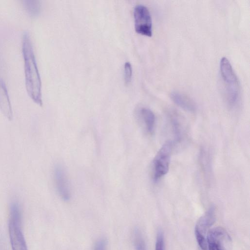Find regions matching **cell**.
Returning <instances> with one entry per match:
<instances>
[{
	"label": "cell",
	"instance_id": "13",
	"mask_svg": "<svg viewBox=\"0 0 250 250\" xmlns=\"http://www.w3.org/2000/svg\"><path fill=\"white\" fill-rule=\"evenodd\" d=\"M23 5L26 12L31 17H36L40 13L41 3L39 0H23Z\"/></svg>",
	"mask_w": 250,
	"mask_h": 250
},
{
	"label": "cell",
	"instance_id": "7",
	"mask_svg": "<svg viewBox=\"0 0 250 250\" xmlns=\"http://www.w3.org/2000/svg\"><path fill=\"white\" fill-rule=\"evenodd\" d=\"M207 238L208 250H226V245L230 240L227 231L221 227L209 230Z\"/></svg>",
	"mask_w": 250,
	"mask_h": 250
},
{
	"label": "cell",
	"instance_id": "6",
	"mask_svg": "<svg viewBox=\"0 0 250 250\" xmlns=\"http://www.w3.org/2000/svg\"><path fill=\"white\" fill-rule=\"evenodd\" d=\"M215 211L213 207L208 210L198 221L195 228V235L197 243L201 250H207L206 234L207 230L215 221Z\"/></svg>",
	"mask_w": 250,
	"mask_h": 250
},
{
	"label": "cell",
	"instance_id": "17",
	"mask_svg": "<svg viewBox=\"0 0 250 250\" xmlns=\"http://www.w3.org/2000/svg\"><path fill=\"white\" fill-rule=\"evenodd\" d=\"M107 240L101 238L96 243L93 250H107Z\"/></svg>",
	"mask_w": 250,
	"mask_h": 250
},
{
	"label": "cell",
	"instance_id": "11",
	"mask_svg": "<svg viewBox=\"0 0 250 250\" xmlns=\"http://www.w3.org/2000/svg\"><path fill=\"white\" fill-rule=\"evenodd\" d=\"M172 100L182 108L189 111L194 112L196 110V105L194 102L187 96L178 91H173L170 94Z\"/></svg>",
	"mask_w": 250,
	"mask_h": 250
},
{
	"label": "cell",
	"instance_id": "15",
	"mask_svg": "<svg viewBox=\"0 0 250 250\" xmlns=\"http://www.w3.org/2000/svg\"><path fill=\"white\" fill-rule=\"evenodd\" d=\"M132 66L129 62H126L124 65V78L125 83L128 84L130 83L132 77Z\"/></svg>",
	"mask_w": 250,
	"mask_h": 250
},
{
	"label": "cell",
	"instance_id": "14",
	"mask_svg": "<svg viewBox=\"0 0 250 250\" xmlns=\"http://www.w3.org/2000/svg\"><path fill=\"white\" fill-rule=\"evenodd\" d=\"M134 242L136 250H147L146 244L140 230L136 229L134 231Z\"/></svg>",
	"mask_w": 250,
	"mask_h": 250
},
{
	"label": "cell",
	"instance_id": "8",
	"mask_svg": "<svg viewBox=\"0 0 250 250\" xmlns=\"http://www.w3.org/2000/svg\"><path fill=\"white\" fill-rule=\"evenodd\" d=\"M53 179L55 188L59 196L64 201H68L71 197L69 184L66 173L61 166H55Z\"/></svg>",
	"mask_w": 250,
	"mask_h": 250
},
{
	"label": "cell",
	"instance_id": "16",
	"mask_svg": "<svg viewBox=\"0 0 250 250\" xmlns=\"http://www.w3.org/2000/svg\"><path fill=\"white\" fill-rule=\"evenodd\" d=\"M155 250H165L164 235L161 230L158 231L157 234Z\"/></svg>",
	"mask_w": 250,
	"mask_h": 250
},
{
	"label": "cell",
	"instance_id": "10",
	"mask_svg": "<svg viewBox=\"0 0 250 250\" xmlns=\"http://www.w3.org/2000/svg\"><path fill=\"white\" fill-rule=\"evenodd\" d=\"M138 114L146 131L152 134L155 126V116L153 111L148 107H141L138 109Z\"/></svg>",
	"mask_w": 250,
	"mask_h": 250
},
{
	"label": "cell",
	"instance_id": "1",
	"mask_svg": "<svg viewBox=\"0 0 250 250\" xmlns=\"http://www.w3.org/2000/svg\"><path fill=\"white\" fill-rule=\"evenodd\" d=\"M22 53L24 60L25 83L27 92L36 104L42 105V83L30 35L24 31L22 36Z\"/></svg>",
	"mask_w": 250,
	"mask_h": 250
},
{
	"label": "cell",
	"instance_id": "12",
	"mask_svg": "<svg viewBox=\"0 0 250 250\" xmlns=\"http://www.w3.org/2000/svg\"><path fill=\"white\" fill-rule=\"evenodd\" d=\"M169 119L175 141L180 142L182 139L184 131L182 120L179 115L174 112H172L169 114Z\"/></svg>",
	"mask_w": 250,
	"mask_h": 250
},
{
	"label": "cell",
	"instance_id": "9",
	"mask_svg": "<svg viewBox=\"0 0 250 250\" xmlns=\"http://www.w3.org/2000/svg\"><path fill=\"white\" fill-rule=\"evenodd\" d=\"M0 109L3 115L9 120L13 119L12 106L6 85L0 79Z\"/></svg>",
	"mask_w": 250,
	"mask_h": 250
},
{
	"label": "cell",
	"instance_id": "4",
	"mask_svg": "<svg viewBox=\"0 0 250 250\" xmlns=\"http://www.w3.org/2000/svg\"><path fill=\"white\" fill-rule=\"evenodd\" d=\"M173 143L170 141L166 142L157 152L151 166L152 177L156 182L168 172Z\"/></svg>",
	"mask_w": 250,
	"mask_h": 250
},
{
	"label": "cell",
	"instance_id": "2",
	"mask_svg": "<svg viewBox=\"0 0 250 250\" xmlns=\"http://www.w3.org/2000/svg\"><path fill=\"white\" fill-rule=\"evenodd\" d=\"M220 72L226 103L229 107H234L240 98L241 87L238 78L226 57H222L220 60Z\"/></svg>",
	"mask_w": 250,
	"mask_h": 250
},
{
	"label": "cell",
	"instance_id": "3",
	"mask_svg": "<svg viewBox=\"0 0 250 250\" xmlns=\"http://www.w3.org/2000/svg\"><path fill=\"white\" fill-rule=\"evenodd\" d=\"M8 231L12 250H28L22 229L21 209L16 201L10 205Z\"/></svg>",
	"mask_w": 250,
	"mask_h": 250
},
{
	"label": "cell",
	"instance_id": "5",
	"mask_svg": "<svg viewBox=\"0 0 250 250\" xmlns=\"http://www.w3.org/2000/svg\"><path fill=\"white\" fill-rule=\"evenodd\" d=\"M135 29L137 32L151 36L152 34V18L148 8L142 4H137L134 9Z\"/></svg>",
	"mask_w": 250,
	"mask_h": 250
}]
</instances>
